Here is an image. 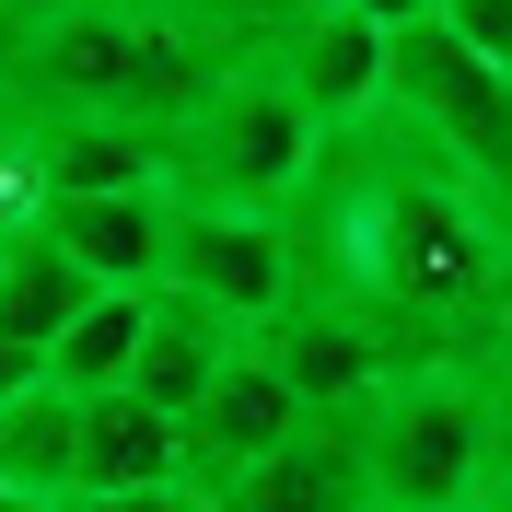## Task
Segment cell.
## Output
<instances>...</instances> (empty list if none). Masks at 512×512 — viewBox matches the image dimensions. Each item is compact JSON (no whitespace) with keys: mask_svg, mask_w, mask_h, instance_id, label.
I'll use <instances>...</instances> for the list:
<instances>
[{"mask_svg":"<svg viewBox=\"0 0 512 512\" xmlns=\"http://www.w3.org/2000/svg\"><path fill=\"white\" fill-rule=\"evenodd\" d=\"M140 338H152V291H94V303L70 315V338L47 350V373H59L70 396H117V384L140 373Z\"/></svg>","mask_w":512,"mask_h":512,"instance_id":"cell-15","label":"cell"},{"mask_svg":"<svg viewBox=\"0 0 512 512\" xmlns=\"http://www.w3.org/2000/svg\"><path fill=\"white\" fill-rule=\"evenodd\" d=\"M35 140V210L47 198H117V187H175V140L140 117H24Z\"/></svg>","mask_w":512,"mask_h":512,"instance_id":"cell-10","label":"cell"},{"mask_svg":"<svg viewBox=\"0 0 512 512\" xmlns=\"http://www.w3.org/2000/svg\"><path fill=\"white\" fill-rule=\"evenodd\" d=\"M466 361H478V373H489V396H501V408H512V291H501V303H489V326H478V338H466Z\"/></svg>","mask_w":512,"mask_h":512,"instance_id":"cell-17","label":"cell"},{"mask_svg":"<svg viewBox=\"0 0 512 512\" xmlns=\"http://www.w3.org/2000/svg\"><path fill=\"white\" fill-rule=\"evenodd\" d=\"M384 117L408 128V140H431V152H443L454 175H466V187L512 222V70L478 59L443 12L396 24V82H384Z\"/></svg>","mask_w":512,"mask_h":512,"instance_id":"cell-3","label":"cell"},{"mask_svg":"<svg viewBox=\"0 0 512 512\" xmlns=\"http://www.w3.org/2000/svg\"><path fill=\"white\" fill-rule=\"evenodd\" d=\"M12 94H24V24L0 12V117H12Z\"/></svg>","mask_w":512,"mask_h":512,"instance_id":"cell-18","label":"cell"},{"mask_svg":"<svg viewBox=\"0 0 512 512\" xmlns=\"http://www.w3.org/2000/svg\"><path fill=\"white\" fill-rule=\"evenodd\" d=\"M140 94V0H70L24 35L12 117H128Z\"/></svg>","mask_w":512,"mask_h":512,"instance_id":"cell-5","label":"cell"},{"mask_svg":"<svg viewBox=\"0 0 512 512\" xmlns=\"http://www.w3.org/2000/svg\"><path fill=\"white\" fill-rule=\"evenodd\" d=\"M35 233L82 268L94 291H163V245H175V187H117V198H47Z\"/></svg>","mask_w":512,"mask_h":512,"instance_id":"cell-8","label":"cell"},{"mask_svg":"<svg viewBox=\"0 0 512 512\" xmlns=\"http://www.w3.org/2000/svg\"><path fill=\"white\" fill-rule=\"evenodd\" d=\"M315 163H326V128L291 105V82L268 59H233L210 82V105L175 128V187L233 198V210H303Z\"/></svg>","mask_w":512,"mask_h":512,"instance_id":"cell-2","label":"cell"},{"mask_svg":"<svg viewBox=\"0 0 512 512\" xmlns=\"http://www.w3.org/2000/svg\"><path fill=\"white\" fill-rule=\"evenodd\" d=\"M24 512H94V501H82V489H70V501H24Z\"/></svg>","mask_w":512,"mask_h":512,"instance_id":"cell-19","label":"cell"},{"mask_svg":"<svg viewBox=\"0 0 512 512\" xmlns=\"http://www.w3.org/2000/svg\"><path fill=\"white\" fill-rule=\"evenodd\" d=\"M431 12H443V24L478 47V59H501V70H512V0H431Z\"/></svg>","mask_w":512,"mask_h":512,"instance_id":"cell-16","label":"cell"},{"mask_svg":"<svg viewBox=\"0 0 512 512\" xmlns=\"http://www.w3.org/2000/svg\"><path fill=\"white\" fill-rule=\"evenodd\" d=\"M163 291H187V303H210V315H233L256 338V326H280L303 303V233H291V210H233V198H187L175 187Z\"/></svg>","mask_w":512,"mask_h":512,"instance_id":"cell-4","label":"cell"},{"mask_svg":"<svg viewBox=\"0 0 512 512\" xmlns=\"http://www.w3.org/2000/svg\"><path fill=\"white\" fill-rule=\"evenodd\" d=\"M82 489V396L35 373L0 396V501H70Z\"/></svg>","mask_w":512,"mask_h":512,"instance_id":"cell-12","label":"cell"},{"mask_svg":"<svg viewBox=\"0 0 512 512\" xmlns=\"http://www.w3.org/2000/svg\"><path fill=\"white\" fill-rule=\"evenodd\" d=\"M128 489H198V478H187V419L117 384V396H82V501H128Z\"/></svg>","mask_w":512,"mask_h":512,"instance_id":"cell-11","label":"cell"},{"mask_svg":"<svg viewBox=\"0 0 512 512\" xmlns=\"http://www.w3.org/2000/svg\"><path fill=\"white\" fill-rule=\"evenodd\" d=\"M245 350V326L210 315V303H187V291H152V338H140V373H128V396H152L163 419H187L210 384H222V361Z\"/></svg>","mask_w":512,"mask_h":512,"instance_id":"cell-13","label":"cell"},{"mask_svg":"<svg viewBox=\"0 0 512 512\" xmlns=\"http://www.w3.org/2000/svg\"><path fill=\"white\" fill-rule=\"evenodd\" d=\"M82 303H94V280H82V268H70L35 222L0 233V338H12L35 373H47V350L70 338V315H82Z\"/></svg>","mask_w":512,"mask_h":512,"instance_id":"cell-14","label":"cell"},{"mask_svg":"<svg viewBox=\"0 0 512 512\" xmlns=\"http://www.w3.org/2000/svg\"><path fill=\"white\" fill-rule=\"evenodd\" d=\"M315 431V408L291 396V373L268 361V338H245V350L222 361V384L187 408V478H198V501L222 478H245V466H268V454H291Z\"/></svg>","mask_w":512,"mask_h":512,"instance_id":"cell-6","label":"cell"},{"mask_svg":"<svg viewBox=\"0 0 512 512\" xmlns=\"http://www.w3.org/2000/svg\"><path fill=\"white\" fill-rule=\"evenodd\" d=\"M268 70L291 82V105L315 128H361V117H384L396 35L373 12H291V24H268Z\"/></svg>","mask_w":512,"mask_h":512,"instance_id":"cell-7","label":"cell"},{"mask_svg":"<svg viewBox=\"0 0 512 512\" xmlns=\"http://www.w3.org/2000/svg\"><path fill=\"white\" fill-rule=\"evenodd\" d=\"M0 512H24V501H0Z\"/></svg>","mask_w":512,"mask_h":512,"instance_id":"cell-21","label":"cell"},{"mask_svg":"<svg viewBox=\"0 0 512 512\" xmlns=\"http://www.w3.org/2000/svg\"><path fill=\"white\" fill-rule=\"evenodd\" d=\"M280 12H350V0H280Z\"/></svg>","mask_w":512,"mask_h":512,"instance_id":"cell-20","label":"cell"},{"mask_svg":"<svg viewBox=\"0 0 512 512\" xmlns=\"http://www.w3.org/2000/svg\"><path fill=\"white\" fill-rule=\"evenodd\" d=\"M256 338H268V361L291 373V396H303L315 419H350V408H373L384 384L408 373V361L384 350V338H373L361 315H338V303H291V315H280V326H256Z\"/></svg>","mask_w":512,"mask_h":512,"instance_id":"cell-9","label":"cell"},{"mask_svg":"<svg viewBox=\"0 0 512 512\" xmlns=\"http://www.w3.org/2000/svg\"><path fill=\"white\" fill-rule=\"evenodd\" d=\"M373 512H501L512 489V408L489 396V373L466 350L408 361L373 408L338 419Z\"/></svg>","mask_w":512,"mask_h":512,"instance_id":"cell-1","label":"cell"}]
</instances>
